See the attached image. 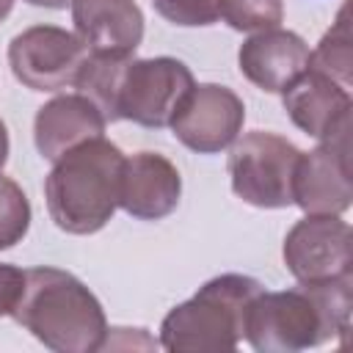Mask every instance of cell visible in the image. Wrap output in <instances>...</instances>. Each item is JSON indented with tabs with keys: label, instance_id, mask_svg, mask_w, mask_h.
Masks as SVG:
<instances>
[{
	"label": "cell",
	"instance_id": "obj_17",
	"mask_svg": "<svg viewBox=\"0 0 353 353\" xmlns=\"http://www.w3.org/2000/svg\"><path fill=\"white\" fill-rule=\"evenodd\" d=\"M218 17L243 33H259L268 28H279L284 19L281 0H215Z\"/></svg>",
	"mask_w": 353,
	"mask_h": 353
},
{
	"label": "cell",
	"instance_id": "obj_2",
	"mask_svg": "<svg viewBox=\"0 0 353 353\" xmlns=\"http://www.w3.org/2000/svg\"><path fill=\"white\" fill-rule=\"evenodd\" d=\"M11 317L58 353L102 350L108 336V320L97 295L61 268L25 270V287Z\"/></svg>",
	"mask_w": 353,
	"mask_h": 353
},
{
	"label": "cell",
	"instance_id": "obj_3",
	"mask_svg": "<svg viewBox=\"0 0 353 353\" xmlns=\"http://www.w3.org/2000/svg\"><path fill=\"white\" fill-rule=\"evenodd\" d=\"M124 154L105 135L83 141L52 163L44 182L47 212L69 234L99 232L119 207Z\"/></svg>",
	"mask_w": 353,
	"mask_h": 353
},
{
	"label": "cell",
	"instance_id": "obj_6",
	"mask_svg": "<svg viewBox=\"0 0 353 353\" xmlns=\"http://www.w3.org/2000/svg\"><path fill=\"white\" fill-rule=\"evenodd\" d=\"M193 85L190 69L176 58L130 55L116 85V121L127 119L141 127H168Z\"/></svg>",
	"mask_w": 353,
	"mask_h": 353
},
{
	"label": "cell",
	"instance_id": "obj_5",
	"mask_svg": "<svg viewBox=\"0 0 353 353\" xmlns=\"http://www.w3.org/2000/svg\"><path fill=\"white\" fill-rule=\"evenodd\" d=\"M301 149L265 130L245 132L232 143L229 152V179L232 190L251 207L281 210L292 204V176Z\"/></svg>",
	"mask_w": 353,
	"mask_h": 353
},
{
	"label": "cell",
	"instance_id": "obj_21",
	"mask_svg": "<svg viewBox=\"0 0 353 353\" xmlns=\"http://www.w3.org/2000/svg\"><path fill=\"white\" fill-rule=\"evenodd\" d=\"M6 160H8V130H6V124L0 119V171H3Z\"/></svg>",
	"mask_w": 353,
	"mask_h": 353
},
{
	"label": "cell",
	"instance_id": "obj_16",
	"mask_svg": "<svg viewBox=\"0 0 353 353\" xmlns=\"http://www.w3.org/2000/svg\"><path fill=\"white\" fill-rule=\"evenodd\" d=\"M350 19H347V6L339 8L336 22L331 25V30L320 39L317 50L309 58V66L334 77L336 83L350 88Z\"/></svg>",
	"mask_w": 353,
	"mask_h": 353
},
{
	"label": "cell",
	"instance_id": "obj_13",
	"mask_svg": "<svg viewBox=\"0 0 353 353\" xmlns=\"http://www.w3.org/2000/svg\"><path fill=\"white\" fill-rule=\"evenodd\" d=\"M72 22L91 55H132L143 41V14L135 0H74Z\"/></svg>",
	"mask_w": 353,
	"mask_h": 353
},
{
	"label": "cell",
	"instance_id": "obj_19",
	"mask_svg": "<svg viewBox=\"0 0 353 353\" xmlns=\"http://www.w3.org/2000/svg\"><path fill=\"white\" fill-rule=\"evenodd\" d=\"M154 11L179 28H201L218 19L215 0H152Z\"/></svg>",
	"mask_w": 353,
	"mask_h": 353
},
{
	"label": "cell",
	"instance_id": "obj_22",
	"mask_svg": "<svg viewBox=\"0 0 353 353\" xmlns=\"http://www.w3.org/2000/svg\"><path fill=\"white\" fill-rule=\"evenodd\" d=\"M25 3L39 6V8H66V6H72L74 0H25Z\"/></svg>",
	"mask_w": 353,
	"mask_h": 353
},
{
	"label": "cell",
	"instance_id": "obj_9",
	"mask_svg": "<svg viewBox=\"0 0 353 353\" xmlns=\"http://www.w3.org/2000/svg\"><path fill=\"white\" fill-rule=\"evenodd\" d=\"M245 121L243 99L218 83H201L188 91L171 119V132L179 143L199 154H215L229 149Z\"/></svg>",
	"mask_w": 353,
	"mask_h": 353
},
{
	"label": "cell",
	"instance_id": "obj_11",
	"mask_svg": "<svg viewBox=\"0 0 353 353\" xmlns=\"http://www.w3.org/2000/svg\"><path fill=\"white\" fill-rule=\"evenodd\" d=\"M312 50L309 44L284 28H268L240 44L237 63L248 83L268 94H284L306 69Z\"/></svg>",
	"mask_w": 353,
	"mask_h": 353
},
{
	"label": "cell",
	"instance_id": "obj_1",
	"mask_svg": "<svg viewBox=\"0 0 353 353\" xmlns=\"http://www.w3.org/2000/svg\"><path fill=\"white\" fill-rule=\"evenodd\" d=\"M350 276L312 281L284 292L262 290L248 306L245 339L254 350L265 353H292L314 347L350 331Z\"/></svg>",
	"mask_w": 353,
	"mask_h": 353
},
{
	"label": "cell",
	"instance_id": "obj_12",
	"mask_svg": "<svg viewBox=\"0 0 353 353\" xmlns=\"http://www.w3.org/2000/svg\"><path fill=\"white\" fill-rule=\"evenodd\" d=\"M182 196V176L176 165L160 152H135L124 157L119 207L141 221H160L171 215Z\"/></svg>",
	"mask_w": 353,
	"mask_h": 353
},
{
	"label": "cell",
	"instance_id": "obj_20",
	"mask_svg": "<svg viewBox=\"0 0 353 353\" xmlns=\"http://www.w3.org/2000/svg\"><path fill=\"white\" fill-rule=\"evenodd\" d=\"M22 287H25V270H19L17 265L0 262V317L14 312L22 295Z\"/></svg>",
	"mask_w": 353,
	"mask_h": 353
},
{
	"label": "cell",
	"instance_id": "obj_23",
	"mask_svg": "<svg viewBox=\"0 0 353 353\" xmlns=\"http://www.w3.org/2000/svg\"><path fill=\"white\" fill-rule=\"evenodd\" d=\"M11 8H14V0H0V22L11 14Z\"/></svg>",
	"mask_w": 353,
	"mask_h": 353
},
{
	"label": "cell",
	"instance_id": "obj_8",
	"mask_svg": "<svg viewBox=\"0 0 353 353\" xmlns=\"http://www.w3.org/2000/svg\"><path fill=\"white\" fill-rule=\"evenodd\" d=\"M350 124L301 152L292 176V204L306 215H342L350 207Z\"/></svg>",
	"mask_w": 353,
	"mask_h": 353
},
{
	"label": "cell",
	"instance_id": "obj_14",
	"mask_svg": "<svg viewBox=\"0 0 353 353\" xmlns=\"http://www.w3.org/2000/svg\"><path fill=\"white\" fill-rule=\"evenodd\" d=\"M281 102L292 124L317 141L350 124L353 99H350L347 85L336 83L334 77L312 66L281 94Z\"/></svg>",
	"mask_w": 353,
	"mask_h": 353
},
{
	"label": "cell",
	"instance_id": "obj_18",
	"mask_svg": "<svg viewBox=\"0 0 353 353\" xmlns=\"http://www.w3.org/2000/svg\"><path fill=\"white\" fill-rule=\"evenodd\" d=\"M30 229V201L25 190L0 174V251L17 245Z\"/></svg>",
	"mask_w": 353,
	"mask_h": 353
},
{
	"label": "cell",
	"instance_id": "obj_4",
	"mask_svg": "<svg viewBox=\"0 0 353 353\" xmlns=\"http://www.w3.org/2000/svg\"><path fill=\"white\" fill-rule=\"evenodd\" d=\"M265 287L243 273L210 279L193 298L174 306L160 325V345L171 353L234 350L245 336L251 301Z\"/></svg>",
	"mask_w": 353,
	"mask_h": 353
},
{
	"label": "cell",
	"instance_id": "obj_15",
	"mask_svg": "<svg viewBox=\"0 0 353 353\" xmlns=\"http://www.w3.org/2000/svg\"><path fill=\"white\" fill-rule=\"evenodd\" d=\"M108 119L85 94H61L39 108L33 121V141L41 157L55 163L83 141L99 138Z\"/></svg>",
	"mask_w": 353,
	"mask_h": 353
},
{
	"label": "cell",
	"instance_id": "obj_7",
	"mask_svg": "<svg viewBox=\"0 0 353 353\" xmlns=\"http://www.w3.org/2000/svg\"><path fill=\"white\" fill-rule=\"evenodd\" d=\"M88 58L77 33L55 25H33L8 44V66L30 91H61L77 83Z\"/></svg>",
	"mask_w": 353,
	"mask_h": 353
},
{
	"label": "cell",
	"instance_id": "obj_10",
	"mask_svg": "<svg viewBox=\"0 0 353 353\" xmlns=\"http://www.w3.org/2000/svg\"><path fill=\"white\" fill-rule=\"evenodd\" d=\"M350 226L339 215H306L284 237V265L301 281H328L350 276Z\"/></svg>",
	"mask_w": 353,
	"mask_h": 353
}]
</instances>
